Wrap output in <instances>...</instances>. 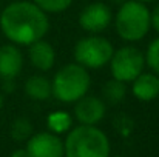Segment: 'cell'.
I'll list each match as a JSON object with an SVG mask.
<instances>
[{"label": "cell", "mask_w": 159, "mask_h": 157, "mask_svg": "<svg viewBox=\"0 0 159 157\" xmlns=\"http://www.w3.org/2000/svg\"><path fill=\"white\" fill-rule=\"evenodd\" d=\"M0 29L11 43L28 46L47 36L50 20L36 3L20 0L0 11Z\"/></svg>", "instance_id": "6da1fadb"}, {"label": "cell", "mask_w": 159, "mask_h": 157, "mask_svg": "<svg viewBox=\"0 0 159 157\" xmlns=\"http://www.w3.org/2000/svg\"><path fill=\"white\" fill-rule=\"evenodd\" d=\"M63 157H110V140L96 125H79L63 142Z\"/></svg>", "instance_id": "7a4b0ae2"}, {"label": "cell", "mask_w": 159, "mask_h": 157, "mask_svg": "<svg viewBox=\"0 0 159 157\" xmlns=\"http://www.w3.org/2000/svg\"><path fill=\"white\" fill-rule=\"evenodd\" d=\"M114 26L120 39L127 42H138L147 36L152 26V12L145 3L127 0L116 12Z\"/></svg>", "instance_id": "3957f363"}, {"label": "cell", "mask_w": 159, "mask_h": 157, "mask_svg": "<svg viewBox=\"0 0 159 157\" xmlns=\"http://www.w3.org/2000/svg\"><path fill=\"white\" fill-rule=\"evenodd\" d=\"M90 85V72L79 63H68L62 66L51 80L53 96L63 103H74L84 97L88 93Z\"/></svg>", "instance_id": "277c9868"}, {"label": "cell", "mask_w": 159, "mask_h": 157, "mask_svg": "<svg viewBox=\"0 0 159 157\" xmlns=\"http://www.w3.org/2000/svg\"><path fill=\"white\" fill-rule=\"evenodd\" d=\"M113 45L105 37L91 34L80 39L74 46V60L87 69H98L108 65L113 55Z\"/></svg>", "instance_id": "5b68a950"}, {"label": "cell", "mask_w": 159, "mask_h": 157, "mask_svg": "<svg viewBox=\"0 0 159 157\" xmlns=\"http://www.w3.org/2000/svg\"><path fill=\"white\" fill-rule=\"evenodd\" d=\"M108 65L113 79L128 83L144 71L145 66L144 52L136 46H122L113 51Z\"/></svg>", "instance_id": "8992f818"}, {"label": "cell", "mask_w": 159, "mask_h": 157, "mask_svg": "<svg viewBox=\"0 0 159 157\" xmlns=\"http://www.w3.org/2000/svg\"><path fill=\"white\" fill-rule=\"evenodd\" d=\"M113 20L110 6L102 2H94L87 5L79 14V25L84 31L90 34H99L105 31Z\"/></svg>", "instance_id": "52a82bcc"}, {"label": "cell", "mask_w": 159, "mask_h": 157, "mask_svg": "<svg viewBox=\"0 0 159 157\" xmlns=\"http://www.w3.org/2000/svg\"><path fill=\"white\" fill-rule=\"evenodd\" d=\"M28 157H63V142L54 133H37L26 140Z\"/></svg>", "instance_id": "ba28073f"}, {"label": "cell", "mask_w": 159, "mask_h": 157, "mask_svg": "<svg viewBox=\"0 0 159 157\" xmlns=\"http://www.w3.org/2000/svg\"><path fill=\"white\" fill-rule=\"evenodd\" d=\"M74 117L80 125H98L107 112V105L94 96H84L74 102Z\"/></svg>", "instance_id": "9c48e42d"}, {"label": "cell", "mask_w": 159, "mask_h": 157, "mask_svg": "<svg viewBox=\"0 0 159 157\" xmlns=\"http://www.w3.org/2000/svg\"><path fill=\"white\" fill-rule=\"evenodd\" d=\"M23 68V54L14 43L0 46V77L3 80H14Z\"/></svg>", "instance_id": "30bf717a"}, {"label": "cell", "mask_w": 159, "mask_h": 157, "mask_svg": "<svg viewBox=\"0 0 159 157\" xmlns=\"http://www.w3.org/2000/svg\"><path fill=\"white\" fill-rule=\"evenodd\" d=\"M28 57H30V63L39 69V71H50L56 63V50L54 46L40 39L31 45H28Z\"/></svg>", "instance_id": "8fae6325"}, {"label": "cell", "mask_w": 159, "mask_h": 157, "mask_svg": "<svg viewBox=\"0 0 159 157\" xmlns=\"http://www.w3.org/2000/svg\"><path fill=\"white\" fill-rule=\"evenodd\" d=\"M131 93L141 102H152L159 96V76L155 72H141L131 80Z\"/></svg>", "instance_id": "7c38bea8"}, {"label": "cell", "mask_w": 159, "mask_h": 157, "mask_svg": "<svg viewBox=\"0 0 159 157\" xmlns=\"http://www.w3.org/2000/svg\"><path fill=\"white\" fill-rule=\"evenodd\" d=\"M25 93L33 100H37V102L48 100L53 96L51 80L47 79L45 76H31L25 82Z\"/></svg>", "instance_id": "4fadbf2b"}, {"label": "cell", "mask_w": 159, "mask_h": 157, "mask_svg": "<svg viewBox=\"0 0 159 157\" xmlns=\"http://www.w3.org/2000/svg\"><path fill=\"white\" fill-rule=\"evenodd\" d=\"M102 96L108 103H119L125 99L127 96V85L120 80L111 79L104 83L102 86Z\"/></svg>", "instance_id": "5bb4252c"}, {"label": "cell", "mask_w": 159, "mask_h": 157, "mask_svg": "<svg viewBox=\"0 0 159 157\" xmlns=\"http://www.w3.org/2000/svg\"><path fill=\"white\" fill-rule=\"evenodd\" d=\"M47 123H48V128H50L51 133L62 134V133H66L71 128L73 119L66 111H54L48 116Z\"/></svg>", "instance_id": "9a60e30c"}, {"label": "cell", "mask_w": 159, "mask_h": 157, "mask_svg": "<svg viewBox=\"0 0 159 157\" xmlns=\"http://www.w3.org/2000/svg\"><path fill=\"white\" fill-rule=\"evenodd\" d=\"M33 136V125L26 117H19L11 125V137L16 142L28 140Z\"/></svg>", "instance_id": "2e32d148"}, {"label": "cell", "mask_w": 159, "mask_h": 157, "mask_svg": "<svg viewBox=\"0 0 159 157\" xmlns=\"http://www.w3.org/2000/svg\"><path fill=\"white\" fill-rule=\"evenodd\" d=\"M33 3H36L42 11H45L47 14H57V12H63L65 9H68L73 3V0H31Z\"/></svg>", "instance_id": "e0dca14e"}, {"label": "cell", "mask_w": 159, "mask_h": 157, "mask_svg": "<svg viewBox=\"0 0 159 157\" xmlns=\"http://www.w3.org/2000/svg\"><path fill=\"white\" fill-rule=\"evenodd\" d=\"M144 59H145V65L152 69V72L159 76V37L150 42Z\"/></svg>", "instance_id": "ac0fdd59"}, {"label": "cell", "mask_w": 159, "mask_h": 157, "mask_svg": "<svg viewBox=\"0 0 159 157\" xmlns=\"http://www.w3.org/2000/svg\"><path fill=\"white\" fill-rule=\"evenodd\" d=\"M152 26L159 34V3L156 5V8L152 11Z\"/></svg>", "instance_id": "d6986e66"}, {"label": "cell", "mask_w": 159, "mask_h": 157, "mask_svg": "<svg viewBox=\"0 0 159 157\" xmlns=\"http://www.w3.org/2000/svg\"><path fill=\"white\" fill-rule=\"evenodd\" d=\"M9 157H28V153L25 148H19V150H14Z\"/></svg>", "instance_id": "ffe728a7"}, {"label": "cell", "mask_w": 159, "mask_h": 157, "mask_svg": "<svg viewBox=\"0 0 159 157\" xmlns=\"http://www.w3.org/2000/svg\"><path fill=\"white\" fill-rule=\"evenodd\" d=\"M2 108H3V96L0 93V111H2Z\"/></svg>", "instance_id": "44dd1931"}, {"label": "cell", "mask_w": 159, "mask_h": 157, "mask_svg": "<svg viewBox=\"0 0 159 157\" xmlns=\"http://www.w3.org/2000/svg\"><path fill=\"white\" fill-rule=\"evenodd\" d=\"M138 2H141V3H150V2H155V0H138Z\"/></svg>", "instance_id": "7402d4cb"}, {"label": "cell", "mask_w": 159, "mask_h": 157, "mask_svg": "<svg viewBox=\"0 0 159 157\" xmlns=\"http://www.w3.org/2000/svg\"><path fill=\"white\" fill-rule=\"evenodd\" d=\"M114 157H125V156H114Z\"/></svg>", "instance_id": "603a6c76"}]
</instances>
